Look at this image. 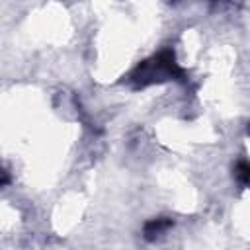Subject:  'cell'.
Masks as SVG:
<instances>
[{
    "label": "cell",
    "instance_id": "1",
    "mask_svg": "<svg viewBox=\"0 0 250 250\" xmlns=\"http://www.w3.org/2000/svg\"><path fill=\"white\" fill-rule=\"evenodd\" d=\"M184 78H186V70L176 62L174 49H162L156 55L141 61L127 76V80L135 90L170 80H184Z\"/></svg>",
    "mask_w": 250,
    "mask_h": 250
},
{
    "label": "cell",
    "instance_id": "2",
    "mask_svg": "<svg viewBox=\"0 0 250 250\" xmlns=\"http://www.w3.org/2000/svg\"><path fill=\"white\" fill-rule=\"evenodd\" d=\"M174 227V221L170 217H156V219H150L145 223L143 227V238L146 242H154L158 238H162L170 229Z\"/></svg>",
    "mask_w": 250,
    "mask_h": 250
},
{
    "label": "cell",
    "instance_id": "3",
    "mask_svg": "<svg viewBox=\"0 0 250 250\" xmlns=\"http://www.w3.org/2000/svg\"><path fill=\"white\" fill-rule=\"evenodd\" d=\"M232 172H234V180L238 182V186H240V188H246L248 182H250V166H248V162H246L244 158L238 160V162L234 164Z\"/></svg>",
    "mask_w": 250,
    "mask_h": 250
},
{
    "label": "cell",
    "instance_id": "4",
    "mask_svg": "<svg viewBox=\"0 0 250 250\" xmlns=\"http://www.w3.org/2000/svg\"><path fill=\"white\" fill-rule=\"evenodd\" d=\"M8 182H10V176H8V172L0 166V188H2V186H6Z\"/></svg>",
    "mask_w": 250,
    "mask_h": 250
}]
</instances>
